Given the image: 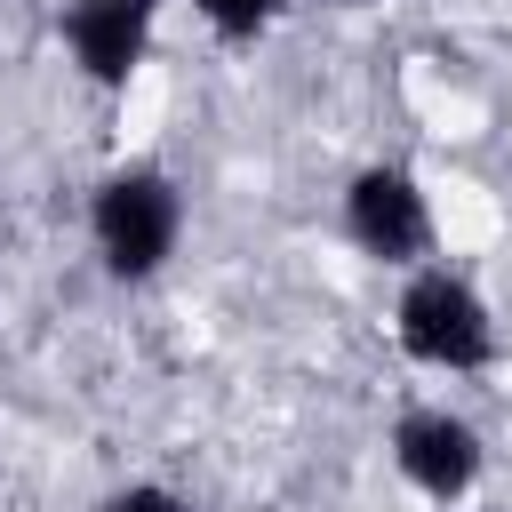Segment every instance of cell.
Segmentation results:
<instances>
[{
    "label": "cell",
    "instance_id": "cell-1",
    "mask_svg": "<svg viewBox=\"0 0 512 512\" xmlns=\"http://www.w3.org/2000/svg\"><path fill=\"white\" fill-rule=\"evenodd\" d=\"M88 240L112 280H152L184 240V192L160 160H128L88 192Z\"/></svg>",
    "mask_w": 512,
    "mask_h": 512
},
{
    "label": "cell",
    "instance_id": "cell-2",
    "mask_svg": "<svg viewBox=\"0 0 512 512\" xmlns=\"http://www.w3.org/2000/svg\"><path fill=\"white\" fill-rule=\"evenodd\" d=\"M392 336L432 376H480L496 360V312L456 264H416L408 272V288L392 304Z\"/></svg>",
    "mask_w": 512,
    "mask_h": 512
},
{
    "label": "cell",
    "instance_id": "cell-3",
    "mask_svg": "<svg viewBox=\"0 0 512 512\" xmlns=\"http://www.w3.org/2000/svg\"><path fill=\"white\" fill-rule=\"evenodd\" d=\"M336 216H344V240H352L368 264H392V272L432 264L440 224H432V192H424V176H416L408 160H368V168H352Z\"/></svg>",
    "mask_w": 512,
    "mask_h": 512
},
{
    "label": "cell",
    "instance_id": "cell-4",
    "mask_svg": "<svg viewBox=\"0 0 512 512\" xmlns=\"http://www.w3.org/2000/svg\"><path fill=\"white\" fill-rule=\"evenodd\" d=\"M392 464H400V480L424 504H464L480 488V472H488V440H480L472 416L424 400V408H400L392 416Z\"/></svg>",
    "mask_w": 512,
    "mask_h": 512
},
{
    "label": "cell",
    "instance_id": "cell-5",
    "mask_svg": "<svg viewBox=\"0 0 512 512\" xmlns=\"http://www.w3.org/2000/svg\"><path fill=\"white\" fill-rule=\"evenodd\" d=\"M152 24H160V0H64V48L96 88L136 80V64L152 56Z\"/></svg>",
    "mask_w": 512,
    "mask_h": 512
},
{
    "label": "cell",
    "instance_id": "cell-6",
    "mask_svg": "<svg viewBox=\"0 0 512 512\" xmlns=\"http://www.w3.org/2000/svg\"><path fill=\"white\" fill-rule=\"evenodd\" d=\"M280 8H288V0H192V16H200L216 40H232V48L264 40V32L280 24Z\"/></svg>",
    "mask_w": 512,
    "mask_h": 512
},
{
    "label": "cell",
    "instance_id": "cell-7",
    "mask_svg": "<svg viewBox=\"0 0 512 512\" xmlns=\"http://www.w3.org/2000/svg\"><path fill=\"white\" fill-rule=\"evenodd\" d=\"M96 512H192V496H176V488H160V480H128V488H112Z\"/></svg>",
    "mask_w": 512,
    "mask_h": 512
},
{
    "label": "cell",
    "instance_id": "cell-8",
    "mask_svg": "<svg viewBox=\"0 0 512 512\" xmlns=\"http://www.w3.org/2000/svg\"><path fill=\"white\" fill-rule=\"evenodd\" d=\"M328 8H368V0H328Z\"/></svg>",
    "mask_w": 512,
    "mask_h": 512
}]
</instances>
